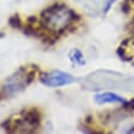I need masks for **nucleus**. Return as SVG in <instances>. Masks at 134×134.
<instances>
[{
  "label": "nucleus",
  "instance_id": "39448f33",
  "mask_svg": "<svg viewBox=\"0 0 134 134\" xmlns=\"http://www.w3.org/2000/svg\"><path fill=\"white\" fill-rule=\"evenodd\" d=\"M114 3V0H108L107 1V4H106V6H105V12H107L108 10H110V8H111V5Z\"/></svg>",
  "mask_w": 134,
  "mask_h": 134
},
{
  "label": "nucleus",
  "instance_id": "f03ea898",
  "mask_svg": "<svg viewBox=\"0 0 134 134\" xmlns=\"http://www.w3.org/2000/svg\"><path fill=\"white\" fill-rule=\"evenodd\" d=\"M75 81L73 75L65 71L60 70H52L48 73H44L41 76V82L43 85L48 86V87H59V86H65L73 84Z\"/></svg>",
  "mask_w": 134,
  "mask_h": 134
},
{
  "label": "nucleus",
  "instance_id": "7ed1b4c3",
  "mask_svg": "<svg viewBox=\"0 0 134 134\" xmlns=\"http://www.w3.org/2000/svg\"><path fill=\"white\" fill-rule=\"evenodd\" d=\"M95 102L98 105H105V103H124L126 100L114 92H102L95 95Z\"/></svg>",
  "mask_w": 134,
  "mask_h": 134
},
{
  "label": "nucleus",
  "instance_id": "20e7f679",
  "mask_svg": "<svg viewBox=\"0 0 134 134\" xmlns=\"http://www.w3.org/2000/svg\"><path fill=\"white\" fill-rule=\"evenodd\" d=\"M70 59L73 63H76L79 65H84L85 64V59H84V55L82 53L79 51V49H73L70 52Z\"/></svg>",
  "mask_w": 134,
  "mask_h": 134
},
{
  "label": "nucleus",
  "instance_id": "f257e3e1",
  "mask_svg": "<svg viewBox=\"0 0 134 134\" xmlns=\"http://www.w3.org/2000/svg\"><path fill=\"white\" fill-rule=\"evenodd\" d=\"M43 25L51 31L60 32L65 30L74 20V12L65 5H54L47 9L43 14Z\"/></svg>",
  "mask_w": 134,
  "mask_h": 134
}]
</instances>
